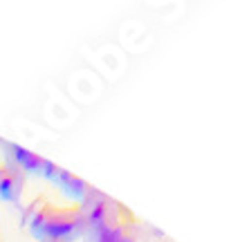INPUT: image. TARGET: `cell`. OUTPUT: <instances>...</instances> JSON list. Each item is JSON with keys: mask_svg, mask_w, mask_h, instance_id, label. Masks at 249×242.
I'll return each instance as SVG.
<instances>
[{"mask_svg": "<svg viewBox=\"0 0 249 242\" xmlns=\"http://www.w3.org/2000/svg\"><path fill=\"white\" fill-rule=\"evenodd\" d=\"M122 207L124 204L119 200H115V197L106 195V193H101V190L94 189L92 193L81 202V213H83V222H86V233L99 229V226L106 225L110 218H115V215L122 211Z\"/></svg>", "mask_w": 249, "mask_h": 242, "instance_id": "cell-3", "label": "cell"}, {"mask_svg": "<svg viewBox=\"0 0 249 242\" xmlns=\"http://www.w3.org/2000/svg\"><path fill=\"white\" fill-rule=\"evenodd\" d=\"M23 226L38 242H76L86 236L81 204H54L45 195L25 207Z\"/></svg>", "mask_w": 249, "mask_h": 242, "instance_id": "cell-1", "label": "cell"}, {"mask_svg": "<svg viewBox=\"0 0 249 242\" xmlns=\"http://www.w3.org/2000/svg\"><path fill=\"white\" fill-rule=\"evenodd\" d=\"M52 184H56L58 189H61V193L72 200V204H81L94 190V186H90L86 179H81L79 175L70 173V171H65V168H61V166H58L56 175H54Z\"/></svg>", "mask_w": 249, "mask_h": 242, "instance_id": "cell-6", "label": "cell"}, {"mask_svg": "<svg viewBox=\"0 0 249 242\" xmlns=\"http://www.w3.org/2000/svg\"><path fill=\"white\" fill-rule=\"evenodd\" d=\"M25 193V175L14 164L2 161L0 164V202L14 204Z\"/></svg>", "mask_w": 249, "mask_h": 242, "instance_id": "cell-5", "label": "cell"}, {"mask_svg": "<svg viewBox=\"0 0 249 242\" xmlns=\"http://www.w3.org/2000/svg\"><path fill=\"white\" fill-rule=\"evenodd\" d=\"M5 150H7V161L14 164L23 175H38V177L52 182L58 171L56 164H52L50 159H45V157H41V155H36L32 150L23 148V146H16V144H9V141H7Z\"/></svg>", "mask_w": 249, "mask_h": 242, "instance_id": "cell-4", "label": "cell"}, {"mask_svg": "<svg viewBox=\"0 0 249 242\" xmlns=\"http://www.w3.org/2000/svg\"><path fill=\"white\" fill-rule=\"evenodd\" d=\"M139 233H142L139 220L128 207H122L115 218H110L99 229L86 233L83 242H139Z\"/></svg>", "mask_w": 249, "mask_h": 242, "instance_id": "cell-2", "label": "cell"}]
</instances>
